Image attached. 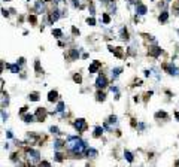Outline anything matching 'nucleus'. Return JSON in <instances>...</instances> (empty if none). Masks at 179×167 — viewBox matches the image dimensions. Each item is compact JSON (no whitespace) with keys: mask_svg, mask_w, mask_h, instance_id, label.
I'll list each match as a JSON object with an SVG mask.
<instances>
[{"mask_svg":"<svg viewBox=\"0 0 179 167\" xmlns=\"http://www.w3.org/2000/svg\"><path fill=\"white\" fill-rule=\"evenodd\" d=\"M81 143H82L81 139H78V137H75V136H70L69 139H67V148L73 151L78 145H81Z\"/></svg>","mask_w":179,"mask_h":167,"instance_id":"f257e3e1","label":"nucleus"},{"mask_svg":"<svg viewBox=\"0 0 179 167\" xmlns=\"http://www.w3.org/2000/svg\"><path fill=\"white\" fill-rule=\"evenodd\" d=\"M75 128L78 131H84L87 128V123L84 121V119H76V121H75Z\"/></svg>","mask_w":179,"mask_h":167,"instance_id":"f03ea898","label":"nucleus"},{"mask_svg":"<svg viewBox=\"0 0 179 167\" xmlns=\"http://www.w3.org/2000/svg\"><path fill=\"white\" fill-rule=\"evenodd\" d=\"M107 85V79L103 76V75H100L99 78H97V81H96V87L97 88H105Z\"/></svg>","mask_w":179,"mask_h":167,"instance_id":"7ed1b4c3","label":"nucleus"},{"mask_svg":"<svg viewBox=\"0 0 179 167\" xmlns=\"http://www.w3.org/2000/svg\"><path fill=\"white\" fill-rule=\"evenodd\" d=\"M27 155H29V158H30L33 163H37V161H39V152H37V151L29 149V151H27Z\"/></svg>","mask_w":179,"mask_h":167,"instance_id":"20e7f679","label":"nucleus"},{"mask_svg":"<svg viewBox=\"0 0 179 167\" xmlns=\"http://www.w3.org/2000/svg\"><path fill=\"white\" fill-rule=\"evenodd\" d=\"M166 70L169 72L170 75H175V76H176V75H179V72H178V69H176V67H175L173 64H167V66H166Z\"/></svg>","mask_w":179,"mask_h":167,"instance_id":"39448f33","label":"nucleus"},{"mask_svg":"<svg viewBox=\"0 0 179 167\" xmlns=\"http://www.w3.org/2000/svg\"><path fill=\"white\" fill-rule=\"evenodd\" d=\"M45 115H47V110L42 109V108H39V109H37V112H36V118L39 119V121H42V119L45 118Z\"/></svg>","mask_w":179,"mask_h":167,"instance_id":"423d86ee","label":"nucleus"},{"mask_svg":"<svg viewBox=\"0 0 179 167\" xmlns=\"http://www.w3.org/2000/svg\"><path fill=\"white\" fill-rule=\"evenodd\" d=\"M146 11H148V9H146L145 5H137V6H136V14H137V15H145Z\"/></svg>","mask_w":179,"mask_h":167,"instance_id":"0eeeda50","label":"nucleus"},{"mask_svg":"<svg viewBox=\"0 0 179 167\" xmlns=\"http://www.w3.org/2000/svg\"><path fill=\"white\" fill-rule=\"evenodd\" d=\"M99 67H100V63L99 61H94L91 66H90V73H96V72L99 70Z\"/></svg>","mask_w":179,"mask_h":167,"instance_id":"6e6552de","label":"nucleus"},{"mask_svg":"<svg viewBox=\"0 0 179 167\" xmlns=\"http://www.w3.org/2000/svg\"><path fill=\"white\" fill-rule=\"evenodd\" d=\"M149 54H151L152 57H158V55L161 54V49H160V48H157V46H154V48H151Z\"/></svg>","mask_w":179,"mask_h":167,"instance_id":"1a4fd4ad","label":"nucleus"},{"mask_svg":"<svg viewBox=\"0 0 179 167\" xmlns=\"http://www.w3.org/2000/svg\"><path fill=\"white\" fill-rule=\"evenodd\" d=\"M57 97H58L57 91H51V92L48 94V100H49V102H55V100H57Z\"/></svg>","mask_w":179,"mask_h":167,"instance_id":"9d476101","label":"nucleus"},{"mask_svg":"<svg viewBox=\"0 0 179 167\" xmlns=\"http://www.w3.org/2000/svg\"><path fill=\"white\" fill-rule=\"evenodd\" d=\"M87 155H88V157H91V158H96V157H97V151L90 148V149H87Z\"/></svg>","mask_w":179,"mask_h":167,"instance_id":"9b49d317","label":"nucleus"},{"mask_svg":"<svg viewBox=\"0 0 179 167\" xmlns=\"http://www.w3.org/2000/svg\"><path fill=\"white\" fill-rule=\"evenodd\" d=\"M6 67H8V69H11V72H12V73H18V72H19V67H18V64H14V66H9V64H6Z\"/></svg>","mask_w":179,"mask_h":167,"instance_id":"f8f14e48","label":"nucleus"},{"mask_svg":"<svg viewBox=\"0 0 179 167\" xmlns=\"http://www.w3.org/2000/svg\"><path fill=\"white\" fill-rule=\"evenodd\" d=\"M121 70H122L121 67H117V69H114V70H112V76H114V78H117V76L121 73Z\"/></svg>","mask_w":179,"mask_h":167,"instance_id":"ddd939ff","label":"nucleus"},{"mask_svg":"<svg viewBox=\"0 0 179 167\" xmlns=\"http://www.w3.org/2000/svg\"><path fill=\"white\" fill-rule=\"evenodd\" d=\"M167 18H169V14H167V12H163V14L160 15V21H161V22L167 21Z\"/></svg>","mask_w":179,"mask_h":167,"instance_id":"4468645a","label":"nucleus"},{"mask_svg":"<svg viewBox=\"0 0 179 167\" xmlns=\"http://www.w3.org/2000/svg\"><path fill=\"white\" fill-rule=\"evenodd\" d=\"M102 133H103V128H102V127H96V130H94V136L99 137Z\"/></svg>","mask_w":179,"mask_h":167,"instance_id":"2eb2a0df","label":"nucleus"},{"mask_svg":"<svg viewBox=\"0 0 179 167\" xmlns=\"http://www.w3.org/2000/svg\"><path fill=\"white\" fill-rule=\"evenodd\" d=\"M30 100H33V102H37V100H39V94H37V92H33V94H30Z\"/></svg>","mask_w":179,"mask_h":167,"instance_id":"dca6fc26","label":"nucleus"},{"mask_svg":"<svg viewBox=\"0 0 179 167\" xmlns=\"http://www.w3.org/2000/svg\"><path fill=\"white\" fill-rule=\"evenodd\" d=\"M57 14H58V12H57V11H55V12H52V14H51V16H49V19H51V21H52V22H54V21H57V19H58V15H57Z\"/></svg>","mask_w":179,"mask_h":167,"instance_id":"f3484780","label":"nucleus"},{"mask_svg":"<svg viewBox=\"0 0 179 167\" xmlns=\"http://www.w3.org/2000/svg\"><path fill=\"white\" fill-rule=\"evenodd\" d=\"M96 97H97V100H99V102H103V100H105V94L99 91V92H97V95H96Z\"/></svg>","mask_w":179,"mask_h":167,"instance_id":"a211bd4d","label":"nucleus"},{"mask_svg":"<svg viewBox=\"0 0 179 167\" xmlns=\"http://www.w3.org/2000/svg\"><path fill=\"white\" fill-rule=\"evenodd\" d=\"M33 119H34L33 115H26V116H24V121H26V123H32Z\"/></svg>","mask_w":179,"mask_h":167,"instance_id":"6ab92c4d","label":"nucleus"},{"mask_svg":"<svg viewBox=\"0 0 179 167\" xmlns=\"http://www.w3.org/2000/svg\"><path fill=\"white\" fill-rule=\"evenodd\" d=\"M54 145H55V149H60V148L63 146V140H57Z\"/></svg>","mask_w":179,"mask_h":167,"instance_id":"aec40b11","label":"nucleus"},{"mask_svg":"<svg viewBox=\"0 0 179 167\" xmlns=\"http://www.w3.org/2000/svg\"><path fill=\"white\" fill-rule=\"evenodd\" d=\"M52 34H54V36H57V37H60V36L63 34V32H61V30H57V29H55V30H52Z\"/></svg>","mask_w":179,"mask_h":167,"instance_id":"412c9836","label":"nucleus"},{"mask_svg":"<svg viewBox=\"0 0 179 167\" xmlns=\"http://www.w3.org/2000/svg\"><path fill=\"white\" fill-rule=\"evenodd\" d=\"M57 110H58V112H63V110H64V103H63V102H60V103H58Z\"/></svg>","mask_w":179,"mask_h":167,"instance_id":"4be33fe9","label":"nucleus"},{"mask_svg":"<svg viewBox=\"0 0 179 167\" xmlns=\"http://www.w3.org/2000/svg\"><path fill=\"white\" fill-rule=\"evenodd\" d=\"M103 22H105V24H109V22H110V18H109L107 15H103Z\"/></svg>","mask_w":179,"mask_h":167,"instance_id":"5701e85b","label":"nucleus"},{"mask_svg":"<svg viewBox=\"0 0 179 167\" xmlns=\"http://www.w3.org/2000/svg\"><path fill=\"white\" fill-rule=\"evenodd\" d=\"M73 79H75V82H78V84H81V82H82V78H81L79 75H75V78H73Z\"/></svg>","mask_w":179,"mask_h":167,"instance_id":"b1692460","label":"nucleus"},{"mask_svg":"<svg viewBox=\"0 0 179 167\" xmlns=\"http://www.w3.org/2000/svg\"><path fill=\"white\" fill-rule=\"evenodd\" d=\"M125 158H127V160H128V161H130V163H131V161H133V155H131V154H130V152H125Z\"/></svg>","mask_w":179,"mask_h":167,"instance_id":"393cba45","label":"nucleus"},{"mask_svg":"<svg viewBox=\"0 0 179 167\" xmlns=\"http://www.w3.org/2000/svg\"><path fill=\"white\" fill-rule=\"evenodd\" d=\"M88 24H90V26H94V24H96V19H94V18H88Z\"/></svg>","mask_w":179,"mask_h":167,"instance_id":"a878e982","label":"nucleus"},{"mask_svg":"<svg viewBox=\"0 0 179 167\" xmlns=\"http://www.w3.org/2000/svg\"><path fill=\"white\" fill-rule=\"evenodd\" d=\"M167 115L164 113V112H158V113H157V118H166Z\"/></svg>","mask_w":179,"mask_h":167,"instance_id":"bb28decb","label":"nucleus"},{"mask_svg":"<svg viewBox=\"0 0 179 167\" xmlns=\"http://www.w3.org/2000/svg\"><path fill=\"white\" fill-rule=\"evenodd\" d=\"M109 123H117V116H110L109 118Z\"/></svg>","mask_w":179,"mask_h":167,"instance_id":"cd10ccee","label":"nucleus"},{"mask_svg":"<svg viewBox=\"0 0 179 167\" xmlns=\"http://www.w3.org/2000/svg\"><path fill=\"white\" fill-rule=\"evenodd\" d=\"M51 131L55 133V134H58V128H57V127H51Z\"/></svg>","mask_w":179,"mask_h":167,"instance_id":"c85d7f7f","label":"nucleus"},{"mask_svg":"<svg viewBox=\"0 0 179 167\" xmlns=\"http://www.w3.org/2000/svg\"><path fill=\"white\" fill-rule=\"evenodd\" d=\"M55 158H57L58 161H61V160H63V155H61V154H57V155H55Z\"/></svg>","mask_w":179,"mask_h":167,"instance_id":"c756f323","label":"nucleus"},{"mask_svg":"<svg viewBox=\"0 0 179 167\" xmlns=\"http://www.w3.org/2000/svg\"><path fill=\"white\" fill-rule=\"evenodd\" d=\"M2 12H3V16H8V15H9V14H8V11H6V9H3V11H2Z\"/></svg>","mask_w":179,"mask_h":167,"instance_id":"7c9ffc66","label":"nucleus"}]
</instances>
